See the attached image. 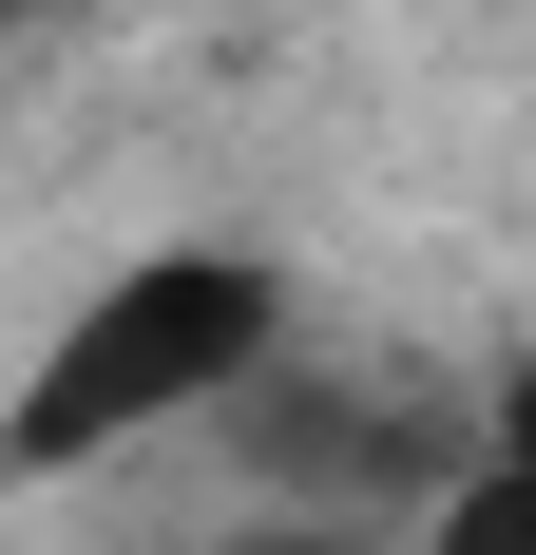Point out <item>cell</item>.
<instances>
[{
  "mask_svg": "<svg viewBox=\"0 0 536 555\" xmlns=\"http://www.w3.org/2000/svg\"><path fill=\"white\" fill-rule=\"evenodd\" d=\"M212 555H383V517H230Z\"/></svg>",
  "mask_w": 536,
  "mask_h": 555,
  "instance_id": "277c9868",
  "label": "cell"
},
{
  "mask_svg": "<svg viewBox=\"0 0 536 555\" xmlns=\"http://www.w3.org/2000/svg\"><path fill=\"white\" fill-rule=\"evenodd\" d=\"M403 555H536V460H518V441H480L422 517H403Z\"/></svg>",
  "mask_w": 536,
  "mask_h": 555,
  "instance_id": "3957f363",
  "label": "cell"
},
{
  "mask_svg": "<svg viewBox=\"0 0 536 555\" xmlns=\"http://www.w3.org/2000/svg\"><path fill=\"white\" fill-rule=\"evenodd\" d=\"M212 422H230V479H250L268 517H383V537H403V517L498 441L460 384H422V364H326L307 326L268 345Z\"/></svg>",
  "mask_w": 536,
  "mask_h": 555,
  "instance_id": "7a4b0ae2",
  "label": "cell"
},
{
  "mask_svg": "<svg viewBox=\"0 0 536 555\" xmlns=\"http://www.w3.org/2000/svg\"><path fill=\"white\" fill-rule=\"evenodd\" d=\"M268 345H288V269L230 249V230H173V249L97 269L39 345H0V479L39 499L77 460H135V441H173V422H212Z\"/></svg>",
  "mask_w": 536,
  "mask_h": 555,
  "instance_id": "6da1fadb",
  "label": "cell"
}]
</instances>
